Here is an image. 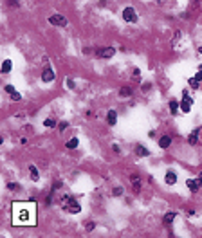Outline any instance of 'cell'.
<instances>
[{
    "mask_svg": "<svg viewBox=\"0 0 202 238\" xmlns=\"http://www.w3.org/2000/svg\"><path fill=\"white\" fill-rule=\"evenodd\" d=\"M198 132H200V128H197V130H193L191 134H190V137H188V142L190 145H198Z\"/></svg>",
    "mask_w": 202,
    "mask_h": 238,
    "instance_id": "obj_9",
    "label": "cell"
},
{
    "mask_svg": "<svg viewBox=\"0 0 202 238\" xmlns=\"http://www.w3.org/2000/svg\"><path fill=\"white\" fill-rule=\"evenodd\" d=\"M164 180H166V184H175V182H177V175H175L173 172H166Z\"/></svg>",
    "mask_w": 202,
    "mask_h": 238,
    "instance_id": "obj_12",
    "label": "cell"
},
{
    "mask_svg": "<svg viewBox=\"0 0 202 238\" xmlns=\"http://www.w3.org/2000/svg\"><path fill=\"white\" fill-rule=\"evenodd\" d=\"M13 224L15 226H34L36 224V200L15 202L13 204Z\"/></svg>",
    "mask_w": 202,
    "mask_h": 238,
    "instance_id": "obj_1",
    "label": "cell"
},
{
    "mask_svg": "<svg viewBox=\"0 0 202 238\" xmlns=\"http://www.w3.org/2000/svg\"><path fill=\"white\" fill-rule=\"evenodd\" d=\"M106 123H108L110 126H114V125L117 123V112H116V110H108V114H106Z\"/></svg>",
    "mask_w": 202,
    "mask_h": 238,
    "instance_id": "obj_8",
    "label": "cell"
},
{
    "mask_svg": "<svg viewBox=\"0 0 202 238\" xmlns=\"http://www.w3.org/2000/svg\"><path fill=\"white\" fill-rule=\"evenodd\" d=\"M53 80H54V70H53L51 67H47V69L42 72V81H43V83H51Z\"/></svg>",
    "mask_w": 202,
    "mask_h": 238,
    "instance_id": "obj_5",
    "label": "cell"
},
{
    "mask_svg": "<svg viewBox=\"0 0 202 238\" xmlns=\"http://www.w3.org/2000/svg\"><path fill=\"white\" fill-rule=\"evenodd\" d=\"M123 20L125 22H130V23H136L137 22V13L133 7H125L123 11Z\"/></svg>",
    "mask_w": 202,
    "mask_h": 238,
    "instance_id": "obj_2",
    "label": "cell"
},
{
    "mask_svg": "<svg viewBox=\"0 0 202 238\" xmlns=\"http://www.w3.org/2000/svg\"><path fill=\"white\" fill-rule=\"evenodd\" d=\"M195 80H197V81H202V70H200V72H197V74H195Z\"/></svg>",
    "mask_w": 202,
    "mask_h": 238,
    "instance_id": "obj_32",
    "label": "cell"
},
{
    "mask_svg": "<svg viewBox=\"0 0 202 238\" xmlns=\"http://www.w3.org/2000/svg\"><path fill=\"white\" fill-rule=\"evenodd\" d=\"M67 87H69V88H74V81H72L71 78H67Z\"/></svg>",
    "mask_w": 202,
    "mask_h": 238,
    "instance_id": "obj_29",
    "label": "cell"
},
{
    "mask_svg": "<svg viewBox=\"0 0 202 238\" xmlns=\"http://www.w3.org/2000/svg\"><path fill=\"white\" fill-rule=\"evenodd\" d=\"M136 153H137L139 157H146V155H150V152H148L144 146H141V145H137V146H136Z\"/></svg>",
    "mask_w": 202,
    "mask_h": 238,
    "instance_id": "obj_14",
    "label": "cell"
},
{
    "mask_svg": "<svg viewBox=\"0 0 202 238\" xmlns=\"http://www.w3.org/2000/svg\"><path fill=\"white\" fill-rule=\"evenodd\" d=\"M191 105H193V99H191L190 96H186V98L181 101V108H182V112H186V114H188V112L191 110Z\"/></svg>",
    "mask_w": 202,
    "mask_h": 238,
    "instance_id": "obj_7",
    "label": "cell"
},
{
    "mask_svg": "<svg viewBox=\"0 0 202 238\" xmlns=\"http://www.w3.org/2000/svg\"><path fill=\"white\" fill-rule=\"evenodd\" d=\"M29 172H31V179L34 180V182H38L40 180V175H38V170H36V166H29Z\"/></svg>",
    "mask_w": 202,
    "mask_h": 238,
    "instance_id": "obj_16",
    "label": "cell"
},
{
    "mask_svg": "<svg viewBox=\"0 0 202 238\" xmlns=\"http://www.w3.org/2000/svg\"><path fill=\"white\" fill-rule=\"evenodd\" d=\"M49 22L53 23V26H60V27H67V23H69L63 15H53V16L49 18Z\"/></svg>",
    "mask_w": 202,
    "mask_h": 238,
    "instance_id": "obj_3",
    "label": "cell"
},
{
    "mask_svg": "<svg viewBox=\"0 0 202 238\" xmlns=\"http://www.w3.org/2000/svg\"><path fill=\"white\" fill-rule=\"evenodd\" d=\"M74 202H76V200H74L71 195H63V197H61V202H60V204H61V207H63V209H67V211H69V207H71Z\"/></svg>",
    "mask_w": 202,
    "mask_h": 238,
    "instance_id": "obj_6",
    "label": "cell"
},
{
    "mask_svg": "<svg viewBox=\"0 0 202 238\" xmlns=\"http://www.w3.org/2000/svg\"><path fill=\"white\" fill-rule=\"evenodd\" d=\"M6 90H7L9 94H13V92H15V87H13V85H6Z\"/></svg>",
    "mask_w": 202,
    "mask_h": 238,
    "instance_id": "obj_31",
    "label": "cell"
},
{
    "mask_svg": "<svg viewBox=\"0 0 202 238\" xmlns=\"http://www.w3.org/2000/svg\"><path fill=\"white\" fill-rule=\"evenodd\" d=\"M60 186H61V182H60V180H56V182L53 184V191H56V189H60Z\"/></svg>",
    "mask_w": 202,
    "mask_h": 238,
    "instance_id": "obj_28",
    "label": "cell"
},
{
    "mask_svg": "<svg viewBox=\"0 0 202 238\" xmlns=\"http://www.w3.org/2000/svg\"><path fill=\"white\" fill-rule=\"evenodd\" d=\"M85 227H87V231H92V229L96 227V224H92V222H88V224H87Z\"/></svg>",
    "mask_w": 202,
    "mask_h": 238,
    "instance_id": "obj_30",
    "label": "cell"
},
{
    "mask_svg": "<svg viewBox=\"0 0 202 238\" xmlns=\"http://www.w3.org/2000/svg\"><path fill=\"white\" fill-rule=\"evenodd\" d=\"M79 211H81V206H79L78 202H74V204L69 207V213H74V215H76V213H79Z\"/></svg>",
    "mask_w": 202,
    "mask_h": 238,
    "instance_id": "obj_20",
    "label": "cell"
},
{
    "mask_svg": "<svg viewBox=\"0 0 202 238\" xmlns=\"http://www.w3.org/2000/svg\"><path fill=\"white\" fill-rule=\"evenodd\" d=\"M11 99H13V101H20V99H22V96H20L18 92H13V94H11Z\"/></svg>",
    "mask_w": 202,
    "mask_h": 238,
    "instance_id": "obj_25",
    "label": "cell"
},
{
    "mask_svg": "<svg viewBox=\"0 0 202 238\" xmlns=\"http://www.w3.org/2000/svg\"><path fill=\"white\" fill-rule=\"evenodd\" d=\"M112 193H114V197H121V195H123V188H121V186H116Z\"/></svg>",
    "mask_w": 202,
    "mask_h": 238,
    "instance_id": "obj_21",
    "label": "cell"
},
{
    "mask_svg": "<svg viewBox=\"0 0 202 238\" xmlns=\"http://www.w3.org/2000/svg\"><path fill=\"white\" fill-rule=\"evenodd\" d=\"M186 186H188V188L191 189V191H193V193H195V191H197V189L200 188V186H198V182H197V180H193V179H188V180H186Z\"/></svg>",
    "mask_w": 202,
    "mask_h": 238,
    "instance_id": "obj_13",
    "label": "cell"
},
{
    "mask_svg": "<svg viewBox=\"0 0 202 238\" xmlns=\"http://www.w3.org/2000/svg\"><path fill=\"white\" fill-rule=\"evenodd\" d=\"M11 6H18V0H11Z\"/></svg>",
    "mask_w": 202,
    "mask_h": 238,
    "instance_id": "obj_33",
    "label": "cell"
},
{
    "mask_svg": "<svg viewBox=\"0 0 202 238\" xmlns=\"http://www.w3.org/2000/svg\"><path fill=\"white\" fill-rule=\"evenodd\" d=\"M43 125H45V126H49V128H53V126H56V123L53 121V119H45V121H43Z\"/></svg>",
    "mask_w": 202,
    "mask_h": 238,
    "instance_id": "obj_22",
    "label": "cell"
},
{
    "mask_svg": "<svg viewBox=\"0 0 202 238\" xmlns=\"http://www.w3.org/2000/svg\"><path fill=\"white\" fill-rule=\"evenodd\" d=\"M175 217H177V213H175V211H170V213H166V215H164V224H166V226H170V224L175 220Z\"/></svg>",
    "mask_w": 202,
    "mask_h": 238,
    "instance_id": "obj_11",
    "label": "cell"
},
{
    "mask_svg": "<svg viewBox=\"0 0 202 238\" xmlns=\"http://www.w3.org/2000/svg\"><path fill=\"white\" fill-rule=\"evenodd\" d=\"M168 108H170V112L175 115V112H177V108H179V101H175V99H171L170 101V105H168Z\"/></svg>",
    "mask_w": 202,
    "mask_h": 238,
    "instance_id": "obj_19",
    "label": "cell"
},
{
    "mask_svg": "<svg viewBox=\"0 0 202 238\" xmlns=\"http://www.w3.org/2000/svg\"><path fill=\"white\" fill-rule=\"evenodd\" d=\"M190 85H191V88H198V81H197L195 78H191V80H190Z\"/></svg>",
    "mask_w": 202,
    "mask_h": 238,
    "instance_id": "obj_26",
    "label": "cell"
},
{
    "mask_svg": "<svg viewBox=\"0 0 202 238\" xmlns=\"http://www.w3.org/2000/svg\"><path fill=\"white\" fill-rule=\"evenodd\" d=\"M78 142H79V141H78V137H72V139L67 141V145H65V146L69 148V150H74V148H78Z\"/></svg>",
    "mask_w": 202,
    "mask_h": 238,
    "instance_id": "obj_15",
    "label": "cell"
},
{
    "mask_svg": "<svg viewBox=\"0 0 202 238\" xmlns=\"http://www.w3.org/2000/svg\"><path fill=\"white\" fill-rule=\"evenodd\" d=\"M170 145H171V137H170V135H163V137L159 139V146H161V148L166 150Z\"/></svg>",
    "mask_w": 202,
    "mask_h": 238,
    "instance_id": "obj_10",
    "label": "cell"
},
{
    "mask_svg": "<svg viewBox=\"0 0 202 238\" xmlns=\"http://www.w3.org/2000/svg\"><path fill=\"white\" fill-rule=\"evenodd\" d=\"M67 126H69V123H67V121H61V123L58 125V130H60V132H63V130H65Z\"/></svg>",
    "mask_w": 202,
    "mask_h": 238,
    "instance_id": "obj_24",
    "label": "cell"
},
{
    "mask_svg": "<svg viewBox=\"0 0 202 238\" xmlns=\"http://www.w3.org/2000/svg\"><path fill=\"white\" fill-rule=\"evenodd\" d=\"M150 87H152L150 83H143V87H141V90H143V92H148V90H150Z\"/></svg>",
    "mask_w": 202,
    "mask_h": 238,
    "instance_id": "obj_27",
    "label": "cell"
},
{
    "mask_svg": "<svg viewBox=\"0 0 202 238\" xmlns=\"http://www.w3.org/2000/svg\"><path fill=\"white\" fill-rule=\"evenodd\" d=\"M114 54H116V49H114V47H103V49L98 51V58H105V60L112 58Z\"/></svg>",
    "mask_w": 202,
    "mask_h": 238,
    "instance_id": "obj_4",
    "label": "cell"
},
{
    "mask_svg": "<svg viewBox=\"0 0 202 238\" xmlns=\"http://www.w3.org/2000/svg\"><path fill=\"white\" fill-rule=\"evenodd\" d=\"M7 188L11 189V191H16V189H20V184H13V182H9V184H7Z\"/></svg>",
    "mask_w": 202,
    "mask_h": 238,
    "instance_id": "obj_23",
    "label": "cell"
},
{
    "mask_svg": "<svg viewBox=\"0 0 202 238\" xmlns=\"http://www.w3.org/2000/svg\"><path fill=\"white\" fill-rule=\"evenodd\" d=\"M11 67H13L11 60H4V63H2V72H4V74H7L9 70H11Z\"/></svg>",
    "mask_w": 202,
    "mask_h": 238,
    "instance_id": "obj_18",
    "label": "cell"
},
{
    "mask_svg": "<svg viewBox=\"0 0 202 238\" xmlns=\"http://www.w3.org/2000/svg\"><path fill=\"white\" fill-rule=\"evenodd\" d=\"M119 96H121V98H128V96H132V87H123V88L119 90Z\"/></svg>",
    "mask_w": 202,
    "mask_h": 238,
    "instance_id": "obj_17",
    "label": "cell"
}]
</instances>
